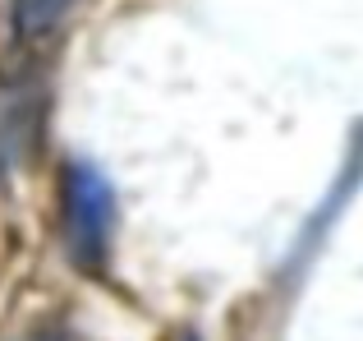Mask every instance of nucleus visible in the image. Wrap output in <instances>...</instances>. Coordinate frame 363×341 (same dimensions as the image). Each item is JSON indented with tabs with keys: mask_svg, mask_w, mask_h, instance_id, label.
Returning a JSON list of instances; mask_svg holds the SVG:
<instances>
[{
	"mask_svg": "<svg viewBox=\"0 0 363 341\" xmlns=\"http://www.w3.org/2000/svg\"><path fill=\"white\" fill-rule=\"evenodd\" d=\"M28 341H74V337H28Z\"/></svg>",
	"mask_w": 363,
	"mask_h": 341,
	"instance_id": "nucleus-3",
	"label": "nucleus"
},
{
	"mask_svg": "<svg viewBox=\"0 0 363 341\" xmlns=\"http://www.w3.org/2000/svg\"><path fill=\"white\" fill-rule=\"evenodd\" d=\"M74 9V0H14L9 5V23H14L18 42H42L46 33L65 23V14Z\"/></svg>",
	"mask_w": 363,
	"mask_h": 341,
	"instance_id": "nucleus-2",
	"label": "nucleus"
},
{
	"mask_svg": "<svg viewBox=\"0 0 363 341\" xmlns=\"http://www.w3.org/2000/svg\"><path fill=\"white\" fill-rule=\"evenodd\" d=\"M116 189L92 162L74 157L60 175V222L65 249L83 272H106L116 244Z\"/></svg>",
	"mask_w": 363,
	"mask_h": 341,
	"instance_id": "nucleus-1",
	"label": "nucleus"
}]
</instances>
